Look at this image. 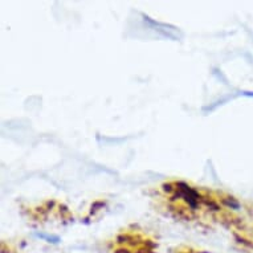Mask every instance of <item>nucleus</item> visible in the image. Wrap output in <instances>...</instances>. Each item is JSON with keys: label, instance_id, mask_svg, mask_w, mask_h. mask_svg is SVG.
I'll return each instance as SVG.
<instances>
[{"label": "nucleus", "instance_id": "obj_1", "mask_svg": "<svg viewBox=\"0 0 253 253\" xmlns=\"http://www.w3.org/2000/svg\"><path fill=\"white\" fill-rule=\"evenodd\" d=\"M178 188H179V192L176 194V195L174 196V199H176V198H184L186 199V202L188 204H190V207L192 208V210H196V207H198V203H199V194L194 190V188H191V187L188 186L187 183L184 182H179L178 183Z\"/></svg>", "mask_w": 253, "mask_h": 253}, {"label": "nucleus", "instance_id": "obj_2", "mask_svg": "<svg viewBox=\"0 0 253 253\" xmlns=\"http://www.w3.org/2000/svg\"><path fill=\"white\" fill-rule=\"evenodd\" d=\"M35 236L39 237V239H42V240H45L46 243H50V244H58L61 239L56 235H48V233H42V232H36L35 233Z\"/></svg>", "mask_w": 253, "mask_h": 253}, {"label": "nucleus", "instance_id": "obj_3", "mask_svg": "<svg viewBox=\"0 0 253 253\" xmlns=\"http://www.w3.org/2000/svg\"><path fill=\"white\" fill-rule=\"evenodd\" d=\"M223 203H224L227 207L232 208V210H239V208H240V204H239V202H236L235 199H224L223 200Z\"/></svg>", "mask_w": 253, "mask_h": 253}, {"label": "nucleus", "instance_id": "obj_4", "mask_svg": "<svg viewBox=\"0 0 253 253\" xmlns=\"http://www.w3.org/2000/svg\"><path fill=\"white\" fill-rule=\"evenodd\" d=\"M163 190L166 192H170L172 188H171V184H163Z\"/></svg>", "mask_w": 253, "mask_h": 253}]
</instances>
